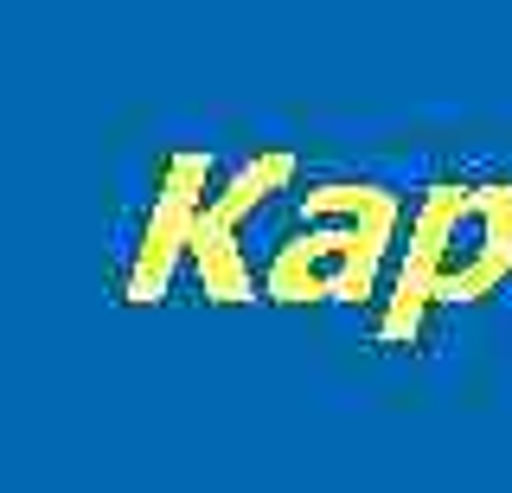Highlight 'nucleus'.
I'll use <instances>...</instances> for the list:
<instances>
[{"mask_svg": "<svg viewBox=\"0 0 512 493\" xmlns=\"http://www.w3.org/2000/svg\"><path fill=\"white\" fill-rule=\"evenodd\" d=\"M512 276V180H429L378 289V340H416L436 308L480 301Z\"/></svg>", "mask_w": 512, "mask_h": 493, "instance_id": "f257e3e1", "label": "nucleus"}, {"mask_svg": "<svg viewBox=\"0 0 512 493\" xmlns=\"http://www.w3.org/2000/svg\"><path fill=\"white\" fill-rule=\"evenodd\" d=\"M397 231L352 225H295L256 269V295L269 301H372L384 289Z\"/></svg>", "mask_w": 512, "mask_h": 493, "instance_id": "f03ea898", "label": "nucleus"}, {"mask_svg": "<svg viewBox=\"0 0 512 493\" xmlns=\"http://www.w3.org/2000/svg\"><path fill=\"white\" fill-rule=\"evenodd\" d=\"M218 186V161L205 148H173L160 154V173H154V205L141 218V237L128 250V269H122V301H160L173 282V269L186 263V244L199 231V212Z\"/></svg>", "mask_w": 512, "mask_h": 493, "instance_id": "7ed1b4c3", "label": "nucleus"}, {"mask_svg": "<svg viewBox=\"0 0 512 493\" xmlns=\"http://www.w3.org/2000/svg\"><path fill=\"white\" fill-rule=\"evenodd\" d=\"M295 225H352V231H404V193L378 180H314L295 193Z\"/></svg>", "mask_w": 512, "mask_h": 493, "instance_id": "20e7f679", "label": "nucleus"}]
</instances>
